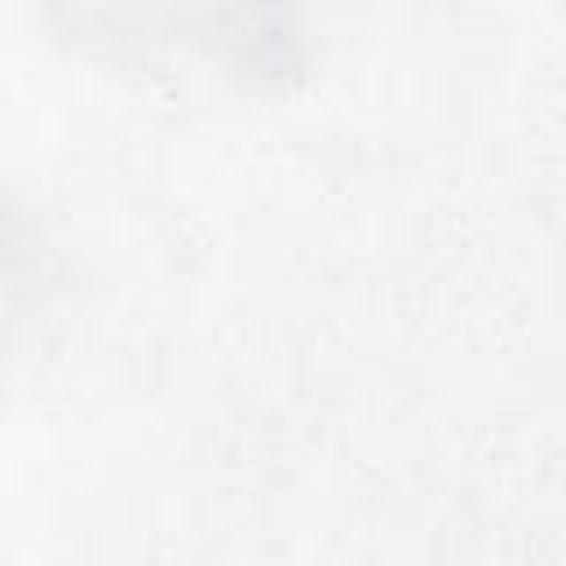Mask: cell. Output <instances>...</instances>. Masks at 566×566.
I'll list each match as a JSON object with an SVG mask.
<instances>
[]
</instances>
